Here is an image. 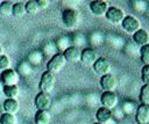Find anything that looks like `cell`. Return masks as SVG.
Wrapping results in <instances>:
<instances>
[{"label": "cell", "instance_id": "obj_1", "mask_svg": "<svg viewBox=\"0 0 149 124\" xmlns=\"http://www.w3.org/2000/svg\"><path fill=\"white\" fill-rule=\"evenodd\" d=\"M79 21V14L76 9L66 8L62 12V23L68 29H73L77 27Z\"/></svg>", "mask_w": 149, "mask_h": 124}, {"label": "cell", "instance_id": "obj_2", "mask_svg": "<svg viewBox=\"0 0 149 124\" xmlns=\"http://www.w3.org/2000/svg\"><path fill=\"white\" fill-rule=\"evenodd\" d=\"M55 82H56L55 74L51 73V72H49V71H45L41 75V80L38 82V88L41 89V92L48 94L49 92L52 90V88L55 86Z\"/></svg>", "mask_w": 149, "mask_h": 124}, {"label": "cell", "instance_id": "obj_3", "mask_svg": "<svg viewBox=\"0 0 149 124\" xmlns=\"http://www.w3.org/2000/svg\"><path fill=\"white\" fill-rule=\"evenodd\" d=\"M65 63H66V60H65V58H64L62 52L55 53L50 58V60L47 63V71H49V72L55 74L56 72H59L64 67Z\"/></svg>", "mask_w": 149, "mask_h": 124}, {"label": "cell", "instance_id": "obj_4", "mask_svg": "<svg viewBox=\"0 0 149 124\" xmlns=\"http://www.w3.org/2000/svg\"><path fill=\"white\" fill-rule=\"evenodd\" d=\"M121 27H122V29L126 32L133 35L137 30L141 29V23H140V21L135 16H133V15H126L123 17L122 22H121Z\"/></svg>", "mask_w": 149, "mask_h": 124}, {"label": "cell", "instance_id": "obj_5", "mask_svg": "<svg viewBox=\"0 0 149 124\" xmlns=\"http://www.w3.org/2000/svg\"><path fill=\"white\" fill-rule=\"evenodd\" d=\"M125 16H126V15H125V12H123L121 8L114 7V6L108 7V9H107V12H106V14H105V17L107 19V21H109V22L113 23V24L121 23Z\"/></svg>", "mask_w": 149, "mask_h": 124}, {"label": "cell", "instance_id": "obj_6", "mask_svg": "<svg viewBox=\"0 0 149 124\" xmlns=\"http://www.w3.org/2000/svg\"><path fill=\"white\" fill-rule=\"evenodd\" d=\"M92 68H93V71H94L95 74L102 76V75L109 73L111 65H109V61L107 60V58H105V57H98L97 60L94 61V64L92 65Z\"/></svg>", "mask_w": 149, "mask_h": 124}, {"label": "cell", "instance_id": "obj_7", "mask_svg": "<svg viewBox=\"0 0 149 124\" xmlns=\"http://www.w3.org/2000/svg\"><path fill=\"white\" fill-rule=\"evenodd\" d=\"M0 80L2 81L3 86H14L19 82V74L15 70L8 68V70H5L1 72Z\"/></svg>", "mask_w": 149, "mask_h": 124}, {"label": "cell", "instance_id": "obj_8", "mask_svg": "<svg viewBox=\"0 0 149 124\" xmlns=\"http://www.w3.org/2000/svg\"><path fill=\"white\" fill-rule=\"evenodd\" d=\"M90 10L95 15V16H105L107 9H108V2L104 0H93L88 3Z\"/></svg>", "mask_w": 149, "mask_h": 124}, {"label": "cell", "instance_id": "obj_9", "mask_svg": "<svg viewBox=\"0 0 149 124\" xmlns=\"http://www.w3.org/2000/svg\"><path fill=\"white\" fill-rule=\"evenodd\" d=\"M100 102H101L102 107L112 110L118 104V96H116V94L114 92H104L101 94Z\"/></svg>", "mask_w": 149, "mask_h": 124}, {"label": "cell", "instance_id": "obj_10", "mask_svg": "<svg viewBox=\"0 0 149 124\" xmlns=\"http://www.w3.org/2000/svg\"><path fill=\"white\" fill-rule=\"evenodd\" d=\"M34 103H35V107L37 108V110H48V108L50 107L51 100L49 97V94L43 93V92H40L35 96Z\"/></svg>", "mask_w": 149, "mask_h": 124}, {"label": "cell", "instance_id": "obj_11", "mask_svg": "<svg viewBox=\"0 0 149 124\" xmlns=\"http://www.w3.org/2000/svg\"><path fill=\"white\" fill-rule=\"evenodd\" d=\"M97 53L92 48H85L80 52V61L87 66H92L97 60Z\"/></svg>", "mask_w": 149, "mask_h": 124}, {"label": "cell", "instance_id": "obj_12", "mask_svg": "<svg viewBox=\"0 0 149 124\" xmlns=\"http://www.w3.org/2000/svg\"><path fill=\"white\" fill-rule=\"evenodd\" d=\"M115 86H116V79L113 74L108 73L100 78V87L105 92H113Z\"/></svg>", "mask_w": 149, "mask_h": 124}, {"label": "cell", "instance_id": "obj_13", "mask_svg": "<svg viewBox=\"0 0 149 124\" xmlns=\"http://www.w3.org/2000/svg\"><path fill=\"white\" fill-rule=\"evenodd\" d=\"M135 118L137 124H147L149 123V105L140 104L136 109Z\"/></svg>", "mask_w": 149, "mask_h": 124}, {"label": "cell", "instance_id": "obj_14", "mask_svg": "<svg viewBox=\"0 0 149 124\" xmlns=\"http://www.w3.org/2000/svg\"><path fill=\"white\" fill-rule=\"evenodd\" d=\"M80 50L77 46H69L68 49H65L62 53L65 58L66 61L70 63H77L78 60H80Z\"/></svg>", "mask_w": 149, "mask_h": 124}, {"label": "cell", "instance_id": "obj_15", "mask_svg": "<svg viewBox=\"0 0 149 124\" xmlns=\"http://www.w3.org/2000/svg\"><path fill=\"white\" fill-rule=\"evenodd\" d=\"M19 108H20V104L16 99H6L2 103L3 112H7V114L15 115L19 111Z\"/></svg>", "mask_w": 149, "mask_h": 124}, {"label": "cell", "instance_id": "obj_16", "mask_svg": "<svg viewBox=\"0 0 149 124\" xmlns=\"http://www.w3.org/2000/svg\"><path fill=\"white\" fill-rule=\"evenodd\" d=\"M133 41L140 46L147 45L149 44V32L146 29H140L135 34H133Z\"/></svg>", "mask_w": 149, "mask_h": 124}, {"label": "cell", "instance_id": "obj_17", "mask_svg": "<svg viewBox=\"0 0 149 124\" xmlns=\"http://www.w3.org/2000/svg\"><path fill=\"white\" fill-rule=\"evenodd\" d=\"M112 117V110L111 109H107L105 107H101L97 110L95 112V118H97V122L100 123V124H105L107 123Z\"/></svg>", "mask_w": 149, "mask_h": 124}, {"label": "cell", "instance_id": "obj_18", "mask_svg": "<svg viewBox=\"0 0 149 124\" xmlns=\"http://www.w3.org/2000/svg\"><path fill=\"white\" fill-rule=\"evenodd\" d=\"M50 112L49 110H37L34 116L35 124H49L50 123Z\"/></svg>", "mask_w": 149, "mask_h": 124}, {"label": "cell", "instance_id": "obj_19", "mask_svg": "<svg viewBox=\"0 0 149 124\" xmlns=\"http://www.w3.org/2000/svg\"><path fill=\"white\" fill-rule=\"evenodd\" d=\"M2 93L5 94V96L7 99H16L17 95H19V93H20V89H19L17 85H14V86H3Z\"/></svg>", "mask_w": 149, "mask_h": 124}, {"label": "cell", "instance_id": "obj_20", "mask_svg": "<svg viewBox=\"0 0 149 124\" xmlns=\"http://www.w3.org/2000/svg\"><path fill=\"white\" fill-rule=\"evenodd\" d=\"M26 14V8H24V3L21 1L14 2L13 5V9H12V15L15 17H21Z\"/></svg>", "mask_w": 149, "mask_h": 124}, {"label": "cell", "instance_id": "obj_21", "mask_svg": "<svg viewBox=\"0 0 149 124\" xmlns=\"http://www.w3.org/2000/svg\"><path fill=\"white\" fill-rule=\"evenodd\" d=\"M13 5H14V2H12L9 0H6V1L0 2V15H2V16L12 15Z\"/></svg>", "mask_w": 149, "mask_h": 124}, {"label": "cell", "instance_id": "obj_22", "mask_svg": "<svg viewBox=\"0 0 149 124\" xmlns=\"http://www.w3.org/2000/svg\"><path fill=\"white\" fill-rule=\"evenodd\" d=\"M139 99H140L141 104L149 105V85H143L141 87Z\"/></svg>", "mask_w": 149, "mask_h": 124}, {"label": "cell", "instance_id": "obj_23", "mask_svg": "<svg viewBox=\"0 0 149 124\" xmlns=\"http://www.w3.org/2000/svg\"><path fill=\"white\" fill-rule=\"evenodd\" d=\"M43 59V54L41 51L38 50H35V51H31L29 54H28V61L33 65H38Z\"/></svg>", "mask_w": 149, "mask_h": 124}, {"label": "cell", "instance_id": "obj_24", "mask_svg": "<svg viewBox=\"0 0 149 124\" xmlns=\"http://www.w3.org/2000/svg\"><path fill=\"white\" fill-rule=\"evenodd\" d=\"M24 8H26V13L29 15H35L38 12L36 0H28L27 2H24Z\"/></svg>", "mask_w": 149, "mask_h": 124}, {"label": "cell", "instance_id": "obj_25", "mask_svg": "<svg viewBox=\"0 0 149 124\" xmlns=\"http://www.w3.org/2000/svg\"><path fill=\"white\" fill-rule=\"evenodd\" d=\"M16 117L12 114L3 112L0 116V124H16Z\"/></svg>", "mask_w": 149, "mask_h": 124}, {"label": "cell", "instance_id": "obj_26", "mask_svg": "<svg viewBox=\"0 0 149 124\" xmlns=\"http://www.w3.org/2000/svg\"><path fill=\"white\" fill-rule=\"evenodd\" d=\"M140 58L144 65H149V44L141 46L140 49Z\"/></svg>", "mask_w": 149, "mask_h": 124}, {"label": "cell", "instance_id": "obj_27", "mask_svg": "<svg viewBox=\"0 0 149 124\" xmlns=\"http://www.w3.org/2000/svg\"><path fill=\"white\" fill-rule=\"evenodd\" d=\"M10 68V59L8 56L6 54H1L0 56V70L5 71V70H8Z\"/></svg>", "mask_w": 149, "mask_h": 124}, {"label": "cell", "instance_id": "obj_28", "mask_svg": "<svg viewBox=\"0 0 149 124\" xmlns=\"http://www.w3.org/2000/svg\"><path fill=\"white\" fill-rule=\"evenodd\" d=\"M141 79L143 85H149V65H143L141 68Z\"/></svg>", "mask_w": 149, "mask_h": 124}, {"label": "cell", "instance_id": "obj_29", "mask_svg": "<svg viewBox=\"0 0 149 124\" xmlns=\"http://www.w3.org/2000/svg\"><path fill=\"white\" fill-rule=\"evenodd\" d=\"M36 3H37L38 9H45L49 7L50 1L49 0H36Z\"/></svg>", "mask_w": 149, "mask_h": 124}, {"label": "cell", "instance_id": "obj_30", "mask_svg": "<svg viewBox=\"0 0 149 124\" xmlns=\"http://www.w3.org/2000/svg\"><path fill=\"white\" fill-rule=\"evenodd\" d=\"M2 89H3V83H2V81L0 80V92H2Z\"/></svg>", "mask_w": 149, "mask_h": 124}, {"label": "cell", "instance_id": "obj_31", "mask_svg": "<svg viewBox=\"0 0 149 124\" xmlns=\"http://www.w3.org/2000/svg\"><path fill=\"white\" fill-rule=\"evenodd\" d=\"M1 54H3V49H2V46L0 45V56H1Z\"/></svg>", "mask_w": 149, "mask_h": 124}, {"label": "cell", "instance_id": "obj_32", "mask_svg": "<svg viewBox=\"0 0 149 124\" xmlns=\"http://www.w3.org/2000/svg\"><path fill=\"white\" fill-rule=\"evenodd\" d=\"M93 124H100V123H98V122H95V123H93Z\"/></svg>", "mask_w": 149, "mask_h": 124}]
</instances>
